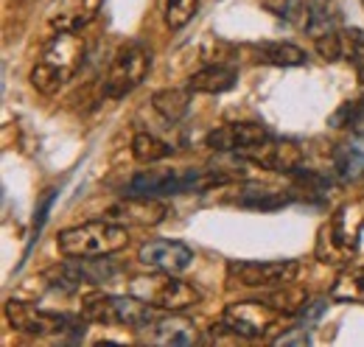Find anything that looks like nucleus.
Returning a JSON list of instances; mask_svg holds the SVG:
<instances>
[{"instance_id": "obj_4", "label": "nucleus", "mask_w": 364, "mask_h": 347, "mask_svg": "<svg viewBox=\"0 0 364 347\" xmlns=\"http://www.w3.org/2000/svg\"><path fill=\"white\" fill-rule=\"evenodd\" d=\"M85 319L112 328H149L154 322L151 308L135 294H98L85 303Z\"/></svg>"}, {"instance_id": "obj_19", "label": "nucleus", "mask_w": 364, "mask_h": 347, "mask_svg": "<svg viewBox=\"0 0 364 347\" xmlns=\"http://www.w3.org/2000/svg\"><path fill=\"white\" fill-rule=\"evenodd\" d=\"M333 171L342 182H356L364 176V132L350 134L333 151Z\"/></svg>"}, {"instance_id": "obj_28", "label": "nucleus", "mask_w": 364, "mask_h": 347, "mask_svg": "<svg viewBox=\"0 0 364 347\" xmlns=\"http://www.w3.org/2000/svg\"><path fill=\"white\" fill-rule=\"evenodd\" d=\"M362 115H364V98H359V101H348V104H342V107L333 112L331 124H333V127H356Z\"/></svg>"}, {"instance_id": "obj_7", "label": "nucleus", "mask_w": 364, "mask_h": 347, "mask_svg": "<svg viewBox=\"0 0 364 347\" xmlns=\"http://www.w3.org/2000/svg\"><path fill=\"white\" fill-rule=\"evenodd\" d=\"M364 227V218L359 216V205L342 208L328 227L319 233V244H328V250H319V258L325 263H342V258L356 252L359 233Z\"/></svg>"}, {"instance_id": "obj_20", "label": "nucleus", "mask_w": 364, "mask_h": 347, "mask_svg": "<svg viewBox=\"0 0 364 347\" xmlns=\"http://www.w3.org/2000/svg\"><path fill=\"white\" fill-rule=\"evenodd\" d=\"M333 28H336V6H333V0H309L303 23H300V31H306L309 37L319 40Z\"/></svg>"}, {"instance_id": "obj_1", "label": "nucleus", "mask_w": 364, "mask_h": 347, "mask_svg": "<svg viewBox=\"0 0 364 347\" xmlns=\"http://www.w3.org/2000/svg\"><path fill=\"white\" fill-rule=\"evenodd\" d=\"M85 53H87V43L79 31H56V37L46 45L43 56L31 70V85L43 95L59 92L79 73Z\"/></svg>"}, {"instance_id": "obj_22", "label": "nucleus", "mask_w": 364, "mask_h": 347, "mask_svg": "<svg viewBox=\"0 0 364 347\" xmlns=\"http://www.w3.org/2000/svg\"><path fill=\"white\" fill-rule=\"evenodd\" d=\"M252 53L264 65H277V68H297L306 62V53L291 43H264L252 45Z\"/></svg>"}, {"instance_id": "obj_21", "label": "nucleus", "mask_w": 364, "mask_h": 347, "mask_svg": "<svg viewBox=\"0 0 364 347\" xmlns=\"http://www.w3.org/2000/svg\"><path fill=\"white\" fill-rule=\"evenodd\" d=\"M235 79H238V73L232 68L213 65V68H205V70L193 73L188 79V90L191 92H228V90H232Z\"/></svg>"}, {"instance_id": "obj_17", "label": "nucleus", "mask_w": 364, "mask_h": 347, "mask_svg": "<svg viewBox=\"0 0 364 347\" xmlns=\"http://www.w3.org/2000/svg\"><path fill=\"white\" fill-rule=\"evenodd\" d=\"M317 50L322 59H362L364 56V31L362 28H333L317 40Z\"/></svg>"}, {"instance_id": "obj_8", "label": "nucleus", "mask_w": 364, "mask_h": 347, "mask_svg": "<svg viewBox=\"0 0 364 347\" xmlns=\"http://www.w3.org/2000/svg\"><path fill=\"white\" fill-rule=\"evenodd\" d=\"M297 272H300L297 260H269V263L232 260L228 266L230 280L247 289H286L289 283H294Z\"/></svg>"}, {"instance_id": "obj_14", "label": "nucleus", "mask_w": 364, "mask_h": 347, "mask_svg": "<svg viewBox=\"0 0 364 347\" xmlns=\"http://www.w3.org/2000/svg\"><path fill=\"white\" fill-rule=\"evenodd\" d=\"M267 137H272L267 127L252 124V121H244V124H228V127L213 129L205 137V143H208V149H213V151H238V154H241V151H247V149L264 143Z\"/></svg>"}, {"instance_id": "obj_6", "label": "nucleus", "mask_w": 364, "mask_h": 347, "mask_svg": "<svg viewBox=\"0 0 364 347\" xmlns=\"http://www.w3.org/2000/svg\"><path fill=\"white\" fill-rule=\"evenodd\" d=\"M151 68V50L143 43H127L118 48L112 56V65L104 79V92L107 98H124L135 90Z\"/></svg>"}, {"instance_id": "obj_29", "label": "nucleus", "mask_w": 364, "mask_h": 347, "mask_svg": "<svg viewBox=\"0 0 364 347\" xmlns=\"http://www.w3.org/2000/svg\"><path fill=\"white\" fill-rule=\"evenodd\" d=\"M311 339H309V333H306V328H300L297 333H286V336H280V339H274V345H309Z\"/></svg>"}, {"instance_id": "obj_12", "label": "nucleus", "mask_w": 364, "mask_h": 347, "mask_svg": "<svg viewBox=\"0 0 364 347\" xmlns=\"http://www.w3.org/2000/svg\"><path fill=\"white\" fill-rule=\"evenodd\" d=\"M6 316H9L14 331L28 333V336H53V333H62L68 328L65 316L46 311V308H37L31 303H20V300H11L6 305Z\"/></svg>"}, {"instance_id": "obj_15", "label": "nucleus", "mask_w": 364, "mask_h": 347, "mask_svg": "<svg viewBox=\"0 0 364 347\" xmlns=\"http://www.w3.org/2000/svg\"><path fill=\"white\" fill-rule=\"evenodd\" d=\"M166 205L157 202V196H132L127 193L124 202H118L115 208L107 210L109 221H118V224H137V227H149V224H160L166 218Z\"/></svg>"}, {"instance_id": "obj_16", "label": "nucleus", "mask_w": 364, "mask_h": 347, "mask_svg": "<svg viewBox=\"0 0 364 347\" xmlns=\"http://www.w3.org/2000/svg\"><path fill=\"white\" fill-rule=\"evenodd\" d=\"M101 0H56L48 9V26L53 31H79L95 20Z\"/></svg>"}, {"instance_id": "obj_13", "label": "nucleus", "mask_w": 364, "mask_h": 347, "mask_svg": "<svg viewBox=\"0 0 364 347\" xmlns=\"http://www.w3.org/2000/svg\"><path fill=\"white\" fill-rule=\"evenodd\" d=\"M137 258L143 266L157 269V272H174L180 274L193 263V250L182 241H168V238H151L140 247Z\"/></svg>"}, {"instance_id": "obj_2", "label": "nucleus", "mask_w": 364, "mask_h": 347, "mask_svg": "<svg viewBox=\"0 0 364 347\" xmlns=\"http://www.w3.org/2000/svg\"><path fill=\"white\" fill-rule=\"evenodd\" d=\"M127 244H129V230L109 218L68 227L56 238V247L65 258H107L124 250Z\"/></svg>"}, {"instance_id": "obj_18", "label": "nucleus", "mask_w": 364, "mask_h": 347, "mask_svg": "<svg viewBox=\"0 0 364 347\" xmlns=\"http://www.w3.org/2000/svg\"><path fill=\"white\" fill-rule=\"evenodd\" d=\"M146 339L151 345L163 347H191L199 342V333H196V325L185 316H163L151 322Z\"/></svg>"}, {"instance_id": "obj_24", "label": "nucleus", "mask_w": 364, "mask_h": 347, "mask_svg": "<svg viewBox=\"0 0 364 347\" xmlns=\"http://www.w3.org/2000/svg\"><path fill=\"white\" fill-rule=\"evenodd\" d=\"M331 297L339 303H364V269H345L336 277Z\"/></svg>"}, {"instance_id": "obj_26", "label": "nucleus", "mask_w": 364, "mask_h": 347, "mask_svg": "<svg viewBox=\"0 0 364 347\" xmlns=\"http://www.w3.org/2000/svg\"><path fill=\"white\" fill-rule=\"evenodd\" d=\"M196 6H199V0H160L163 23L171 31H177L182 26H188V20L196 14Z\"/></svg>"}, {"instance_id": "obj_9", "label": "nucleus", "mask_w": 364, "mask_h": 347, "mask_svg": "<svg viewBox=\"0 0 364 347\" xmlns=\"http://www.w3.org/2000/svg\"><path fill=\"white\" fill-rule=\"evenodd\" d=\"M277 316L280 311L274 305L244 300V303H232L225 308V328L241 339H261L277 322Z\"/></svg>"}, {"instance_id": "obj_25", "label": "nucleus", "mask_w": 364, "mask_h": 347, "mask_svg": "<svg viewBox=\"0 0 364 347\" xmlns=\"http://www.w3.org/2000/svg\"><path fill=\"white\" fill-rule=\"evenodd\" d=\"M171 151L174 149L166 140H160V137H154L149 132H140V134H135V140H132V154H135L137 163H157V160L168 157Z\"/></svg>"}, {"instance_id": "obj_27", "label": "nucleus", "mask_w": 364, "mask_h": 347, "mask_svg": "<svg viewBox=\"0 0 364 347\" xmlns=\"http://www.w3.org/2000/svg\"><path fill=\"white\" fill-rule=\"evenodd\" d=\"M261 3H264V9H269L272 14L283 17L286 23H291V26L300 28L303 14H306V3H309V0H261Z\"/></svg>"}, {"instance_id": "obj_5", "label": "nucleus", "mask_w": 364, "mask_h": 347, "mask_svg": "<svg viewBox=\"0 0 364 347\" xmlns=\"http://www.w3.org/2000/svg\"><path fill=\"white\" fill-rule=\"evenodd\" d=\"M132 294L154 308H163V311H185L202 300V294L191 283L174 277V272L140 274L132 280Z\"/></svg>"}, {"instance_id": "obj_3", "label": "nucleus", "mask_w": 364, "mask_h": 347, "mask_svg": "<svg viewBox=\"0 0 364 347\" xmlns=\"http://www.w3.org/2000/svg\"><path fill=\"white\" fill-rule=\"evenodd\" d=\"M222 182H230V176L222 171H140L129 179L127 191L132 196H174L185 191H205Z\"/></svg>"}, {"instance_id": "obj_10", "label": "nucleus", "mask_w": 364, "mask_h": 347, "mask_svg": "<svg viewBox=\"0 0 364 347\" xmlns=\"http://www.w3.org/2000/svg\"><path fill=\"white\" fill-rule=\"evenodd\" d=\"M112 274H115V266L109 260L76 258L65 266L50 269L46 277L53 280V286H59V289H82V286H101Z\"/></svg>"}, {"instance_id": "obj_11", "label": "nucleus", "mask_w": 364, "mask_h": 347, "mask_svg": "<svg viewBox=\"0 0 364 347\" xmlns=\"http://www.w3.org/2000/svg\"><path fill=\"white\" fill-rule=\"evenodd\" d=\"M250 163L277 174H294L303 163V149L294 140H280V137H267L264 143L241 151Z\"/></svg>"}, {"instance_id": "obj_23", "label": "nucleus", "mask_w": 364, "mask_h": 347, "mask_svg": "<svg viewBox=\"0 0 364 347\" xmlns=\"http://www.w3.org/2000/svg\"><path fill=\"white\" fill-rule=\"evenodd\" d=\"M151 104L166 121H180L191 107V90H160L154 92Z\"/></svg>"}]
</instances>
